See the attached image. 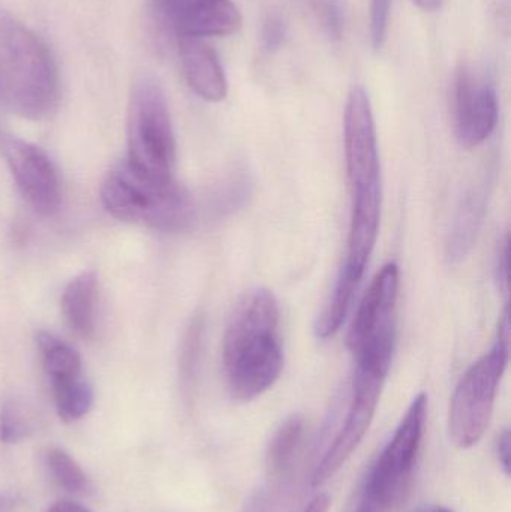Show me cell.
Returning <instances> with one entry per match:
<instances>
[{
  "label": "cell",
  "instance_id": "25",
  "mask_svg": "<svg viewBox=\"0 0 511 512\" xmlns=\"http://www.w3.org/2000/svg\"><path fill=\"white\" fill-rule=\"evenodd\" d=\"M278 484H273L272 486L266 487V489L258 490L255 495H252V498L246 502L245 510L242 512H273V507H275V499H276V489H278Z\"/></svg>",
  "mask_w": 511,
  "mask_h": 512
},
{
  "label": "cell",
  "instance_id": "10",
  "mask_svg": "<svg viewBox=\"0 0 511 512\" xmlns=\"http://www.w3.org/2000/svg\"><path fill=\"white\" fill-rule=\"evenodd\" d=\"M453 119L459 144L474 149L485 143L498 123V95L494 81L470 63L456 72Z\"/></svg>",
  "mask_w": 511,
  "mask_h": 512
},
{
  "label": "cell",
  "instance_id": "15",
  "mask_svg": "<svg viewBox=\"0 0 511 512\" xmlns=\"http://www.w3.org/2000/svg\"><path fill=\"white\" fill-rule=\"evenodd\" d=\"M96 307L98 277L95 271H83L69 280L62 294L63 316L72 331L83 339H90L95 334Z\"/></svg>",
  "mask_w": 511,
  "mask_h": 512
},
{
  "label": "cell",
  "instance_id": "28",
  "mask_svg": "<svg viewBox=\"0 0 511 512\" xmlns=\"http://www.w3.org/2000/svg\"><path fill=\"white\" fill-rule=\"evenodd\" d=\"M44 512H90L83 505L72 501H57L47 508Z\"/></svg>",
  "mask_w": 511,
  "mask_h": 512
},
{
  "label": "cell",
  "instance_id": "29",
  "mask_svg": "<svg viewBox=\"0 0 511 512\" xmlns=\"http://www.w3.org/2000/svg\"><path fill=\"white\" fill-rule=\"evenodd\" d=\"M330 499L326 495H318L306 505L302 512H329Z\"/></svg>",
  "mask_w": 511,
  "mask_h": 512
},
{
  "label": "cell",
  "instance_id": "9",
  "mask_svg": "<svg viewBox=\"0 0 511 512\" xmlns=\"http://www.w3.org/2000/svg\"><path fill=\"white\" fill-rule=\"evenodd\" d=\"M386 378L387 375L375 370L356 367L347 414L335 438L315 463L311 474L312 487L323 486L335 477L362 444L374 420Z\"/></svg>",
  "mask_w": 511,
  "mask_h": 512
},
{
  "label": "cell",
  "instance_id": "1",
  "mask_svg": "<svg viewBox=\"0 0 511 512\" xmlns=\"http://www.w3.org/2000/svg\"><path fill=\"white\" fill-rule=\"evenodd\" d=\"M344 135L351 194L350 236L335 288L315 324L318 339H329L341 328L374 252L380 228L381 170L377 131L371 99L362 86H354L348 95Z\"/></svg>",
  "mask_w": 511,
  "mask_h": 512
},
{
  "label": "cell",
  "instance_id": "3",
  "mask_svg": "<svg viewBox=\"0 0 511 512\" xmlns=\"http://www.w3.org/2000/svg\"><path fill=\"white\" fill-rule=\"evenodd\" d=\"M59 98V72L47 44L29 27L0 15V102L38 122L56 111Z\"/></svg>",
  "mask_w": 511,
  "mask_h": 512
},
{
  "label": "cell",
  "instance_id": "26",
  "mask_svg": "<svg viewBox=\"0 0 511 512\" xmlns=\"http://www.w3.org/2000/svg\"><path fill=\"white\" fill-rule=\"evenodd\" d=\"M509 274H510V242L509 236L504 239L501 245L500 255H498V280H500L503 291L509 292Z\"/></svg>",
  "mask_w": 511,
  "mask_h": 512
},
{
  "label": "cell",
  "instance_id": "24",
  "mask_svg": "<svg viewBox=\"0 0 511 512\" xmlns=\"http://www.w3.org/2000/svg\"><path fill=\"white\" fill-rule=\"evenodd\" d=\"M287 38V24L281 15L269 14L261 27V41L267 51H276L284 45Z\"/></svg>",
  "mask_w": 511,
  "mask_h": 512
},
{
  "label": "cell",
  "instance_id": "14",
  "mask_svg": "<svg viewBox=\"0 0 511 512\" xmlns=\"http://www.w3.org/2000/svg\"><path fill=\"white\" fill-rule=\"evenodd\" d=\"M489 185L488 180H482L479 185L471 186L453 218L452 230L447 239V258L453 264L464 261L473 251L486 209H488Z\"/></svg>",
  "mask_w": 511,
  "mask_h": 512
},
{
  "label": "cell",
  "instance_id": "19",
  "mask_svg": "<svg viewBox=\"0 0 511 512\" xmlns=\"http://www.w3.org/2000/svg\"><path fill=\"white\" fill-rule=\"evenodd\" d=\"M51 390H53L57 415L65 423L81 420L92 409L93 390L84 378L63 387L51 388Z\"/></svg>",
  "mask_w": 511,
  "mask_h": 512
},
{
  "label": "cell",
  "instance_id": "8",
  "mask_svg": "<svg viewBox=\"0 0 511 512\" xmlns=\"http://www.w3.org/2000/svg\"><path fill=\"white\" fill-rule=\"evenodd\" d=\"M398 294L399 268L390 262L372 280L348 334L356 367L389 375L395 354Z\"/></svg>",
  "mask_w": 511,
  "mask_h": 512
},
{
  "label": "cell",
  "instance_id": "11",
  "mask_svg": "<svg viewBox=\"0 0 511 512\" xmlns=\"http://www.w3.org/2000/svg\"><path fill=\"white\" fill-rule=\"evenodd\" d=\"M5 158L21 197L38 215L51 218L62 203L59 174L50 156L35 144L9 140Z\"/></svg>",
  "mask_w": 511,
  "mask_h": 512
},
{
  "label": "cell",
  "instance_id": "4",
  "mask_svg": "<svg viewBox=\"0 0 511 512\" xmlns=\"http://www.w3.org/2000/svg\"><path fill=\"white\" fill-rule=\"evenodd\" d=\"M101 201L108 215L117 221L162 233H182L194 224V203L176 179H150L126 161L108 171L101 185Z\"/></svg>",
  "mask_w": 511,
  "mask_h": 512
},
{
  "label": "cell",
  "instance_id": "16",
  "mask_svg": "<svg viewBox=\"0 0 511 512\" xmlns=\"http://www.w3.org/2000/svg\"><path fill=\"white\" fill-rule=\"evenodd\" d=\"M306 438V423L299 415L287 418L273 433L267 450V469L273 484L284 486L293 478Z\"/></svg>",
  "mask_w": 511,
  "mask_h": 512
},
{
  "label": "cell",
  "instance_id": "21",
  "mask_svg": "<svg viewBox=\"0 0 511 512\" xmlns=\"http://www.w3.org/2000/svg\"><path fill=\"white\" fill-rule=\"evenodd\" d=\"M204 321L201 316L192 319L185 340H183L182 355H180V375L186 387L194 384L200 363L201 348H203Z\"/></svg>",
  "mask_w": 511,
  "mask_h": 512
},
{
  "label": "cell",
  "instance_id": "6",
  "mask_svg": "<svg viewBox=\"0 0 511 512\" xmlns=\"http://www.w3.org/2000/svg\"><path fill=\"white\" fill-rule=\"evenodd\" d=\"M509 351L510 312L506 307L498 325L497 342L465 372L453 393L449 432L453 444L461 450L476 447L488 430Z\"/></svg>",
  "mask_w": 511,
  "mask_h": 512
},
{
  "label": "cell",
  "instance_id": "18",
  "mask_svg": "<svg viewBox=\"0 0 511 512\" xmlns=\"http://www.w3.org/2000/svg\"><path fill=\"white\" fill-rule=\"evenodd\" d=\"M45 466L54 483L69 495L87 496L92 492V483L77 460L60 448H50L45 454Z\"/></svg>",
  "mask_w": 511,
  "mask_h": 512
},
{
  "label": "cell",
  "instance_id": "22",
  "mask_svg": "<svg viewBox=\"0 0 511 512\" xmlns=\"http://www.w3.org/2000/svg\"><path fill=\"white\" fill-rule=\"evenodd\" d=\"M309 8L323 32L332 41H339L344 35L345 14L341 0H308Z\"/></svg>",
  "mask_w": 511,
  "mask_h": 512
},
{
  "label": "cell",
  "instance_id": "23",
  "mask_svg": "<svg viewBox=\"0 0 511 512\" xmlns=\"http://www.w3.org/2000/svg\"><path fill=\"white\" fill-rule=\"evenodd\" d=\"M392 0H372L371 2V41L375 50L383 47L389 29Z\"/></svg>",
  "mask_w": 511,
  "mask_h": 512
},
{
  "label": "cell",
  "instance_id": "27",
  "mask_svg": "<svg viewBox=\"0 0 511 512\" xmlns=\"http://www.w3.org/2000/svg\"><path fill=\"white\" fill-rule=\"evenodd\" d=\"M497 457L504 474L510 475V430L504 429L497 441Z\"/></svg>",
  "mask_w": 511,
  "mask_h": 512
},
{
  "label": "cell",
  "instance_id": "7",
  "mask_svg": "<svg viewBox=\"0 0 511 512\" xmlns=\"http://www.w3.org/2000/svg\"><path fill=\"white\" fill-rule=\"evenodd\" d=\"M129 167L150 179L170 182L176 168V137L170 108L158 81L141 78L128 107Z\"/></svg>",
  "mask_w": 511,
  "mask_h": 512
},
{
  "label": "cell",
  "instance_id": "2",
  "mask_svg": "<svg viewBox=\"0 0 511 512\" xmlns=\"http://www.w3.org/2000/svg\"><path fill=\"white\" fill-rule=\"evenodd\" d=\"M222 364L228 390L240 402L254 400L276 384L284 352L272 292L257 288L240 298L225 330Z\"/></svg>",
  "mask_w": 511,
  "mask_h": 512
},
{
  "label": "cell",
  "instance_id": "13",
  "mask_svg": "<svg viewBox=\"0 0 511 512\" xmlns=\"http://www.w3.org/2000/svg\"><path fill=\"white\" fill-rule=\"evenodd\" d=\"M179 56L183 75L200 98L209 102L225 99L227 75L212 47L203 39L179 38Z\"/></svg>",
  "mask_w": 511,
  "mask_h": 512
},
{
  "label": "cell",
  "instance_id": "20",
  "mask_svg": "<svg viewBox=\"0 0 511 512\" xmlns=\"http://www.w3.org/2000/svg\"><path fill=\"white\" fill-rule=\"evenodd\" d=\"M32 432V415L26 406L15 399L6 400L0 408V441L3 444H18Z\"/></svg>",
  "mask_w": 511,
  "mask_h": 512
},
{
  "label": "cell",
  "instance_id": "30",
  "mask_svg": "<svg viewBox=\"0 0 511 512\" xmlns=\"http://www.w3.org/2000/svg\"><path fill=\"white\" fill-rule=\"evenodd\" d=\"M420 8L425 9V11H437L438 8H441L444 0H414Z\"/></svg>",
  "mask_w": 511,
  "mask_h": 512
},
{
  "label": "cell",
  "instance_id": "5",
  "mask_svg": "<svg viewBox=\"0 0 511 512\" xmlns=\"http://www.w3.org/2000/svg\"><path fill=\"white\" fill-rule=\"evenodd\" d=\"M428 397L419 394L395 433L366 469L345 512H389L410 484L425 435Z\"/></svg>",
  "mask_w": 511,
  "mask_h": 512
},
{
  "label": "cell",
  "instance_id": "31",
  "mask_svg": "<svg viewBox=\"0 0 511 512\" xmlns=\"http://www.w3.org/2000/svg\"><path fill=\"white\" fill-rule=\"evenodd\" d=\"M413 512H453L449 508L443 507V505H423V507L417 508Z\"/></svg>",
  "mask_w": 511,
  "mask_h": 512
},
{
  "label": "cell",
  "instance_id": "17",
  "mask_svg": "<svg viewBox=\"0 0 511 512\" xmlns=\"http://www.w3.org/2000/svg\"><path fill=\"white\" fill-rule=\"evenodd\" d=\"M36 343L51 388L63 387L83 378L80 355L71 345L48 331H39Z\"/></svg>",
  "mask_w": 511,
  "mask_h": 512
},
{
  "label": "cell",
  "instance_id": "12",
  "mask_svg": "<svg viewBox=\"0 0 511 512\" xmlns=\"http://www.w3.org/2000/svg\"><path fill=\"white\" fill-rule=\"evenodd\" d=\"M159 14L179 38L234 35L243 18L233 0H156Z\"/></svg>",
  "mask_w": 511,
  "mask_h": 512
}]
</instances>
